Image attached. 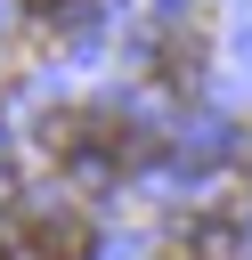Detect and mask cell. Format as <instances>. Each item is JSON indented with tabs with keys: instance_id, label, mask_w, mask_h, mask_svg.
Wrapping results in <instances>:
<instances>
[{
	"instance_id": "1",
	"label": "cell",
	"mask_w": 252,
	"mask_h": 260,
	"mask_svg": "<svg viewBox=\"0 0 252 260\" xmlns=\"http://www.w3.org/2000/svg\"><path fill=\"white\" fill-rule=\"evenodd\" d=\"M0 260H49V244H41V236H8V252H0Z\"/></svg>"
},
{
	"instance_id": "2",
	"label": "cell",
	"mask_w": 252,
	"mask_h": 260,
	"mask_svg": "<svg viewBox=\"0 0 252 260\" xmlns=\"http://www.w3.org/2000/svg\"><path fill=\"white\" fill-rule=\"evenodd\" d=\"M33 8H57V0H33Z\"/></svg>"
}]
</instances>
